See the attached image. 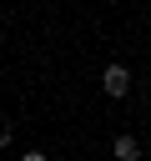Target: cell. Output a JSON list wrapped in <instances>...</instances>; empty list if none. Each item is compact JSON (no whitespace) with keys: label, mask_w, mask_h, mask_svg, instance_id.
<instances>
[{"label":"cell","mask_w":151,"mask_h":161,"mask_svg":"<svg viewBox=\"0 0 151 161\" xmlns=\"http://www.w3.org/2000/svg\"><path fill=\"white\" fill-rule=\"evenodd\" d=\"M0 146H10V126L5 121H0Z\"/></svg>","instance_id":"cell-3"},{"label":"cell","mask_w":151,"mask_h":161,"mask_svg":"<svg viewBox=\"0 0 151 161\" xmlns=\"http://www.w3.org/2000/svg\"><path fill=\"white\" fill-rule=\"evenodd\" d=\"M116 156H121V161H136V156H141V141H136V136H116Z\"/></svg>","instance_id":"cell-2"},{"label":"cell","mask_w":151,"mask_h":161,"mask_svg":"<svg viewBox=\"0 0 151 161\" xmlns=\"http://www.w3.org/2000/svg\"><path fill=\"white\" fill-rule=\"evenodd\" d=\"M25 161H45V156H40V151H30V156H25Z\"/></svg>","instance_id":"cell-4"},{"label":"cell","mask_w":151,"mask_h":161,"mask_svg":"<svg viewBox=\"0 0 151 161\" xmlns=\"http://www.w3.org/2000/svg\"><path fill=\"white\" fill-rule=\"evenodd\" d=\"M126 91H131L126 65H111V70H106V96H126Z\"/></svg>","instance_id":"cell-1"}]
</instances>
